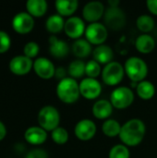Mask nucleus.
<instances>
[{
  "instance_id": "nucleus-36",
  "label": "nucleus",
  "mask_w": 157,
  "mask_h": 158,
  "mask_svg": "<svg viewBox=\"0 0 157 158\" xmlns=\"http://www.w3.org/2000/svg\"><path fill=\"white\" fill-rule=\"evenodd\" d=\"M66 73H67L66 69L63 67H60V68L56 69V74H55V76L57 79H59V81H61V80H63V79L66 78Z\"/></svg>"
},
{
  "instance_id": "nucleus-19",
  "label": "nucleus",
  "mask_w": 157,
  "mask_h": 158,
  "mask_svg": "<svg viewBox=\"0 0 157 158\" xmlns=\"http://www.w3.org/2000/svg\"><path fill=\"white\" fill-rule=\"evenodd\" d=\"M93 57L100 65L104 64L105 66L114 61V51L112 47L107 44H100L93 50Z\"/></svg>"
},
{
  "instance_id": "nucleus-27",
  "label": "nucleus",
  "mask_w": 157,
  "mask_h": 158,
  "mask_svg": "<svg viewBox=\"0 0 157 158\" xmlns=\"http://www.w3.org/2000/svg\"><path fill=\"white\" fill-rule=\"evenodd\" d=\"M136 26L138 30L142 31L143 33H149L154 30L155 26V22L154 18L151 15L143 14L137 18Z\"/></svg>"
},
{
  "instance_id": "nucleus-26",
  "label": "nucleus",
  "mask_w": 157,
  "mask_h": 158,
  "mask_svg": "<svg viewBox=\"0 0 157 158\" xmlns=\"http://www.w3.org/2000/svg\"><path fill=\"white\" fill-rule=\"evenodd\" d=\"M121 126L122 125L118 120L114 118H108L104 121L102 125V131L105 136L114 138V137L119 136Z\"/></svg>"
},
{
  "instance_id": "nucleus-2",
  "label": "nucleus",
  "mask_w": 157,
  "mask_h": 158,
  "mask_svg": "<svg viewBox=\"0 0 157 158\" xmlns=\"http://www.w3.org/2000/svg\"><path fill=\"white\" fill-rule=\"evenodd\" d=\"M56 93L61 102L68 105L74 104L81 96L79 82L73 78L66 77L58 81Z\"/></svg>"
},
{
  "instance_id": "nucleus-37",
  "label": "nucleus",
  "mask_w": 157,
  "mask_h": 158,
  "mask_svg": "<svg viewBox=\"0 0 157 158\" xmlns=\"http://www.w3.org/2000/svg\"><path fill=\"white\" fill-rule=\"evenodd\" d=\"M6 135V128L5 124L0 120V141H2Z\"/></svg>"
},
{
  "instance_id": "nucleus-35",
  "label": "nucleus",
  "mask_w": 157,
  "mask_h": 158,
  "mask_svg": "<svg viewBox=\"0 0 157 158\" xmlns=\"http://www.w3.org/2000/svg\"><path fill=\"white\" fill-rule=\"evenodd\" d=\"M146 6L152 14L157 16V0H147Z\"/></svg>"
},
{
  "instance_id": "nucleus-23",
  "label": "nucleus",
  "mask_w": 157,
  "mask_h": 158,
  "mask_svg": "<svg viewBox=\"0 0 157 158\" xmlns=\"http://www.w3.org/2000/svg\"><path fill=\"white\" fill-rule=\"evenodd\" d=\"M48 4L45 0H28L26 3L27 12L33 18L43 17L47 11Z\"/></svg>"
},
{
  "instance_id": "nucleus-30",
  "label": "nucleus",
  "mask_w": 157,
  "mask_h": 158,
  "mask_svg": "<svg viewBox=\"0 0 157 158\" xmlns=\"http://www.w3.org/2000/svg\"><path fill=\"white\" fill-rule=\"evenodd\" d=\"M130 149L123 143L112 146L108 153V158H130Z\"/></svg>"
},
{
  "instance_id": "nucleus-9",
  "label": "nucleus",
  "mask_w": 157,
  "mask_h": 158,
  "mask_svg": "<svg viewBox=\"0 0 157 158\" xmlns=\"http://www.w3.org/2000/svg\"><path fill=\"white\" fill-rule=\"evenodd\" d=\"M79 85L81 95L87 100H95L102 94V84L97 79L83 78Z\"/></svg>"
},
{
  "instance_id": "nucleus-12",
  "label": "nucleus",
  "mask_w": 157,
  "mask_h": 158,
  "mask_svg": "<svg viewBox=\"0 0 157 158\" xmlns=\"http://www.w3.org/2000/svg\"><path fill=\"white\" fill-rule=\"evenodd\" d=\"M86 27L84 19L78 16H71L65 21L64 31L69 38L77 40L85 33Z\"/></svg>"
},
{
  "instance_id": "nucleus-16",
  "label": "nucleus",
  "mask_w": 157,
  "mask_h": 158,
  "mask_svg": "<svg viewBox=\"0 0 157 158\" xmlns=\"http://www.w3.org/2000/svg\"><path fill=\"white\" fill-rule=\"evenodd\" d=\"M47 131L40 126L29 127L24 132L25 141L31 145H41L47 140Z\"/></svg>"
},
{
  "instance_id": "nucleus-3",
  "label": "nucleus",
  "mask_w": 157,
  "mask_h": 158,
  "mask_svg": "<svg viewBox=\"0 0 157 158\" xmlns=\"http://www.w3.org/2000/svg\"><path fill=\"white\" fill-rule=\"evenodd\" d=\"M125 73L133 82H140L145 80L148 74L147 63L140 56H130L124 64Z\"/></svg>"
},
{
  "instance_id": "nucleus-33",
  "label": "nucleus",
  "mask_w": 157,
  "mask_h": 158,
  "mask_svg": "<svg viewBox=\"0 0 157 158\" xmlns=\"http://www.w3.org/2000/svg\"><path fill=\"white\" fill-rule=\"evenodd\" d=\"M11 46L10 36L4 31H0V54L6 53Z\"/></svg>"
},
{
  "instance_id": "nucleus-20",
  "label": "nucleus",
  "mask_w": 157,
  "mask_h": 158,
  "mask_svg": "<svg viewBox=\"0 0 157 158\" xmlns=\"http://www.w3.org/2000/svg\"><path fill=\"white\" fill-rule=\"evenodd\" d=\"M71 52L76 57H78L79 59H82L88 57L91 54H93V47L86 39L80 38L72 43Z\"/></svg>"
},
{
  "instance_id": "nucleus-32",
  "label": "nucleus",
  "mask_w": 157,
  "mask_h": 158,
  "mask_svg": "<svg viewBox=\"0 0 157 158\" xmlns=\"http://www.w3.org/2000/svg\"><path fill=\"white\" fill-rule=\"evenodd\" d=\"M40 51V46L36 42L31 41L25 44L24 47H23V55L28 56L29 58L32 59L34 57H36L39 54Z\"/></svg>"
},
{
  "instance_id": "nucleus-7",
  "label": "nucleus",
  "mask_w": 157,
  "mask_h": 158,
  "mask_svg": "<svg viewBox=\"0 0 157 158\" xmlns=\"http://www.w3.org/2000/svg\"><path fill=\"white\" fill-rule=\"evenodd\" d=\"M104 21L107 29L119 31L126 25L127 17L124 10L119 6H108L105 11Z\"/></svg>"
},
{
  "instance_id": "nucleus-38",
  "label": "nucleus",
  "mask_w": 157,
  "mask_h": 158,
  "mask_svg": "<svg viewBox=\"0 0 157 158\" xmlns=\"http://www.w3.org/2000/svg\"><path fill=\"white\" fill-rule=\"evenodd\" d=\"M108 4H109V6H118L120 2L118 0H109Z\"/></svg>"
},
{
  "instance_id": "nucleus-18",
  "label": "nucleus",
  "mask_w": 157,
  "mask_h": 158,
  "mask_svg": "<svg viewBox=\"0 0 157 158\" xmlns=\"http://www.w3.org/2000/svg\"><path fill=\"white\" fill-rule=\"evenodd\" d=\"M114 107L110 101L106 99L97 100L92 107L93 115L98 119H108L113 114Z\"/></svg>"
},
{
  "instance_id": "nucleus-5",
  "label": "nucleus",
  "mask_w": 157,
  "mask_h": 158,
  "mask_svg": "<svg viewBox=\"0 0 157 158\" xmlns=\"http://www.w3.org/2000/svg\"><path fill=\"white\" fill-rule=\"evenodd\" d=\"M125 74L124 66L118 61H112L103 68L101 77L105 84L117 86L122 81Z\"/></svg>"
},
{
  "instance_id": "nucleus-28",
  "label": "nucleus",
  "mask_w": 157,
  "mask_h": 158,
  "mask_svg": "<svg viewBox=\"0 0 157 158\" xmlns=\"http://www.w3.org/2000/svg\"><path fill=\"white\" fill-rule=\"evenodd\" d=\"M85 66L86 62L82 59H75L71 61L68 67V73L70 78L80 79L85 75Z\"/></svg>"
},
{
  "instance_id": "nucleus-4",
  "label": "nucleus",
  "mask_w": 157,
  "mask_h": 158,
  "mask_svg": "<svg viewBox=\"0 0 157 158\" xmlns=\"http://www.w3.org/2000/svg\"><path fill=\"white\" fill-rule=\"evenodd\" d=\"M38 124L46 131H53L59 127L60 114L58 110L53 106H45L42 107L37 117Z\"/></svg>"
},
{
  "instance_id": "nucleus-34",
  "label": "nucleus",
  "mask_w": 157,
  "mask_h": 158,
  "mask_svg": "<svg viewBox=\"0 0 157 158\" xmlns=\"http://www.w3.org/2000/svg\"><path fill=\"white\" fill-rule=\"evenodd\" d=\"M25 158H48V154L43 149L35 148L31 150L26 155Z\"/></svg>"
},
{
  "instance_id": "nucleus-21",
  "label": "nucleus",
  "mask_w": 157,
  "mask_h": 158,
  "mask_svg": "<svg viewBox=\"0 0 157 158\" xmlns=\"http://www.w3.org/2000/svg\"><path fill=\"white\" fill-rule=\"evenodd\" d=\"M135 47L141 54H150L155 47V40L149 33H142L135 40Z\"/></svg>"
},
{
  "instance_id": "nucleus-31",
  "label": "nucleus",
  "mask_w": 157,
  "mask_h": 158,
  "mask_svg": "<svg viewBox=\"0 0 157 158\" xmlns=\"http://www.w3.org/2000/svg\"><path fill=\"white\" fill-rule=\"evenodd\" d=\"M102 68L101 65L95 61L94 59H91L89 61L86 62V66H85V75L88 78H93V79H96L98 76L101 75L102 73Z\"/></svg>"
},
{
  "instance_id": "nucleus-22",
  "label": "nucleus",
  "mask_w": 157,
  "mask_h": 158,
  "mask_svg": "<svg viewBox=\"0 0 157 158\" xmlns=\"http://www.w3.org/2000/svg\"><path fill=\"white\" fill-rule=\"evenodd\" d=\"M55 6L62 17H71L79 7L78 0H56L55 2Z\"/></svg>"
},
{
  "instance_id": "nucleus-14",
  "label": "nucleus",
  "mask_w": 157,
  "mask_h": 158,
  "mask_svg": "<svg viewBox=\"0 0 157 158\" xmlns=\"http://www.w3.org/2000/svg\"><path fill=\"white\" fill-rule=\"evenodd\" d=\"M10 71L18 76H24L33 69V60L24 55L16 56L11 58L8 64Z\"/></svg>"
},
{
  "instance_id": "nucleus-24",
  "label": "nucleus",
  "mask_w": 157,
  "mask_h": 158,
  "mask_svg": "<svg viewBox=\"0 0 157 158\" xmlns=\"http://www.w3.org/2000/svg\"><path fill=\"white\" fill-rule=\"evenodd\" d=\"M65 19L59 14H53L49 16L45 21V28L48 32L52 34H56L64 31Z\"/></svg>"
},
{
  "instance_id": "nucleus-1",
  "label": "nucleus",
  "mask_w": 157,
  "mask_h": 158,
  "mask_svg": "<svg viewBox=\"0 0 157 158\" xmlns=\"http://www.w3.org/2000/svg\"><path fill=\"white\" fill-rule=\"evenodd\" d=\"M146 133V126L140 118H131L121 126L119 139L121 143L128 146L133 147L139 145Z\"/></svg>"
},
{
  "instance_id": "nucleus-8",
  "label": "nucleus",
  "mask_w": 157,
  "mask_h": 158,
  "mask_svg": "<svg viewBox=\"0 0 157 158\" xmlns=\"http://www.w3.org/2000/svg\"><path fill=\"white\" fill-rule=\"evenodd\" d=\"M85 39L94 45L104 44L108 37V29L104 23L93 22L90 23L85 30Z\"/></svg>"
},
{
  "instance_id": "nucleus-6",
  "label": "nucleus",
  "mask_w": 157,
  "mask_h": 158,
  "mask_svg": "<svg viewBox=\"0 0 157 158\" xmlns=\"http://www.w3.org/2000/svg\"><path fill=\"white\" fill-rule=\"evenodd\" d=\"M134 93L131 88L127 86H119L113 90L110 94V102L114 108L125 109L134 102Z\"/></svg>"
},
{
  "instance_id": "nucleus-13",
  "label": "nucleus",
  "mask_w": 157,
  "mask_h": 158,
  "mask_svg": "<svg viewBox=\"0 0 157 158\" xmlns=\"http://www.w3.org/2000/svg\"><path fill=\"white\" fill-rule=\"evenodd\" d=\"M105 7L101 1H90L86 3L82 8L83 19L90 22H98V20L104 17Z\"/></svg>"
},
{
  "instance_id": "nucleus-10",
  "label": "nucleus",
  "mask_w": 157,
  "mask_h": 158,
  "mask_svg": "<svg viewBox=\"0 0 157 158\" xmlns=\"http://www.w3.org/2000/svg\"><path fill=\"white\" fill-rule=\"evenodd\" d=\"M12 28L19 34H26L32 31L34 27V18L27 11L17 13L12 19Z\"/></svg>"
},
{
  "instance_id": "nucleus-15",
  "label": "nucleus",
  "mask_w": 157,
  "mask_h": 158,
  "mask_svg": "<svg viewBox=\"0 0 157 158\" xmlns=\"http://www.w3.org/2000/svg\"><path fill=\"white\" fill-rule=\"evenodd\" d=\"M33 70L36 75L43 80H49L56 74V67L54 63L47 57H37L33 61Z\"/></svg>"
},
{
  "instance_id": "nucleus-17",
  "label": "nucleus",
  "mask_w": 157,
  "mask_h": 158,
  "mask_svg": "<svg viewBox=\"0 0 157 158\" xmlns=\"http://www.w3.org/2000/svg\"><path fill=\"white\" fill-rule=\"evenodd\" d=\"M48 42H49V52L51 56L56 58L66 57L68 55L69 50L71 49L66 41L58 39L55 35L50 36Z\"/></svg>"
},
{
  "instance_id": "nucleus-29",
  "label": "nucleus",
  "mask_w": 157,
  "mask_h": 158,
  "mask_svg": "<svg viewBox=\"0 0 157 158\" xmlns=\"http://www.w3.org/2000/svg\"><path fill=\"white\" fill-rule=\"evenodd\" d=\"M51 138L55 143L62 145L68 143L69 135L65 128L59 126L56 129H55L53 131H51Z\"/></svg>"
},
{
  "instance_id": "nucleus-11",
  "label": "nucleus",
  "mask_w": 157,
  "mask_h": 158,
  "mask_svg": "<svg viewBox=\"0 0 157 158\" xmlns=\"http://www.w3.org/2000/svg\"><path fill=\"white\" fill-rule=\"evenodd\" d=\"M97 131L95 123L89 118H83L78 121L74 127V134L80 141L87 142L92 140Z\"/></svg>"
},
{
  "instance_id": "nucleus-25",
  "label": "nucleus",
  "mask_w": 157,
  "mask_h": 158,
  "mask_svg": "<svg viewBox=\"0 0 157 158\" xmlns=\"http://www.w3.org/2000/svg\"><path fill=\"white\" fill-rule=\"evenodd\" d=\"M136 94L143 100H150L155 94V86L152 81L144 80L137 83Z\"/></svg>"
}]
</instances>
